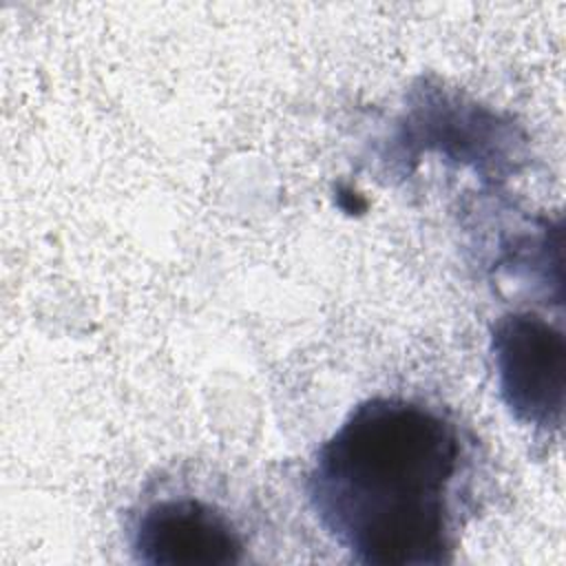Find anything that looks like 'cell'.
<instances>
[{
    "mask_svg": "<svg viewBox=\"0 0 566 566\" xmlns=\"http://www.w3.org/2000/svg\"><path fill=\"white\" fill-rule=\"evenodd\" d=\"M467 469L469 449L449 416L416 398L376 396L318 447L307 497L354 562L438 566L453 559Z\"/></svg>",
    "mask_w": 566,
    "mask_h": 566,
    "instance_id": "obj_1",
    "label": "cell"
},
{
    "mask_svg": "<svg viewBox=\"0 0 566 566\" xmlns=\"http://www.w3.org/2000/svg\"><path fill=\"white\" fill-rule=\"evenodd\" d=\"M491 356L511 413L522 424L559 427L566 374L562 329L533 312L504 314L491 332Z\"/></svg>",
    "mask_w": 566,
    "mask_h": 566,
    "instance_id": "obj_2",
    "label": "cell"
},
{
    "mask_svg": "<svg viewBox=\"0 0 566 566\" xmlns=\"http://www.w3.org/2000/svg\"><path fill=\"white\" fill-rule=\"evenodd\" d=\"M243 535L226 511L197 495H166L135 515L130 551L150 566H228L243 562Z\"/></svg>",
    "mask_w": 566,
    "mask_h": 566,
    "instance_id": "obj_3",
    "label": "cell"
}]
</instances>
